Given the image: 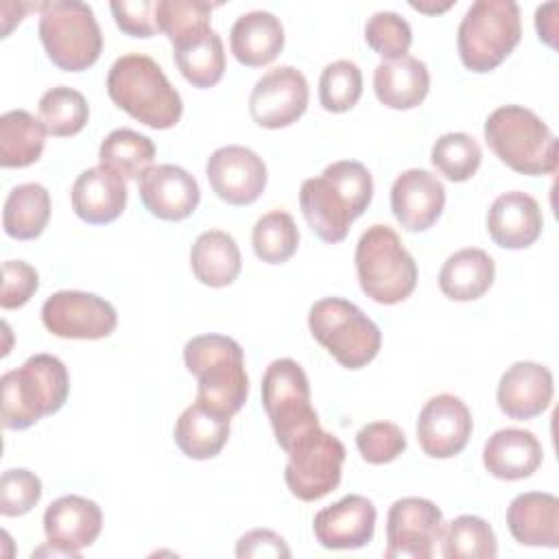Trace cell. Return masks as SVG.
<instances>
[{"instance_id": "cell-1", "label": "cell", "mask_w": 559, "mask_h": 559, "mask_svg": "<svg viewBox=\"0 0 559 559\" xmlns=\"http://www.w3.org/2000/svg\"><path fill=\"white\" fill-rule=\"evenodd\" d=\"M373 197V179L365 164L341 159L321 177L306 179L299 188V207L308 227L323 242L345 240L352 223L365 214Z\"/></svg>"}, {"instance_id": "cell-2", "label": "cell", "mask_w": 559, "mask_h": 559, "mask_svg": "<svg viewBox=\"0 0 559 559\" xmlns=\"http://www.w3.org/2000/svg\"><path fill=\"white\" fill-rule=\"evenodd\" d=\"M107 94L116 107L151 129H170L179 122L183 103L164 70L146 55L131 52L114 61L107 74Z\"/></svg>"}, {"instance_id": "cell-3", "label": "cell", "mask_w": 559, "mask_h": 559, "mask_svg": "<svg viewBox=\"0 0 559 559\" xmlns=\"http://www.w3.org/2000/svg\"><path fill=\"white\" fill-rule=\"evenodd\" d=\"M186 369L197 378V402L234 417L247 402L249 378L242 347L223 334H201L183 347Z\"/></svg>"}, {"instance_id": "cell-4", "label": "cell", "mask_w": 559, "mask_h": 559, "mask_svg": "<svg viewBox=\"0 0 559 559\" xmlns=\"http://www.w3.org/2000/svg\"><path fill=\"white\" fill-rule=\"evenodd\" d=\"M0 389L2 426L7 430H26L66 404L70 376L57 356L35 354L22 367L7 371Z\"/></svg>"}, {"instance_id": "cell-5", "label": "cell", "mask_w": 559, "mask_h": 559, "mask_svg": "<svg viewBox=\"0 0 559 559\" xmlns=\"http://www.w3.org/2000/svg\"><path fill=\"white\" fill-rule=\"evenodd\" d=\"M485 142L496 157L522 175L557 170V138L550 127L522 105H502L485 120Z\"/></svg>"}, {"instance_id": "cell-6", "label": "cell", "mask_w": 559, "mask_h": 559, "mask_svg": "<svg viewBox=\"0 0 559 559\" xmlns=\"http://www.w3.org/2000/svg\"><path fill=\"white\" fill-rule=\"evenodd\" d=\"M354 262L360 290L376 304H400L417 286V264L389 225H371L362 231Z\"/></svg>"}, {"instance_id": "cell-7", "label": "cell", "mask_w": 559, "mask_h": 559, "mask_svg": "<svg viewBox=\"0 0 559 559\" xmlns=\"http://www.w3.org/2000/svg\"><path fill=\"white\" fill-rule=\"evenodd\" d=\"M520 7L513 0H478L456 31L461 63L472 72L496 70L520 44Z\"/></svg>"}, {"instance_id": "cell-8", "label": "cell", "mask_w": 559, "mask_h": 559, "mask_svg": "<svg viewBox=\"0 0 559 559\" xmlns=\"http://www.w3.org/2000/svg\"><path fill=\"white\" fill-rule=\"evenodd\" d=\"M39 39L46 57L63 72L92 68L103 52V33L90 4L79 0L41 2Z\"/></svg>"}, {"instance_id": "cell-9", "label": "cell", "mask_w": 559, "mask_h": 559, "mask_svg": "<svg viewBox=\"0 0 559 559\" xmlns=\"http://www.w3.org/2000/svg\"><path fill=\"white\" fill-rule=\"evenodd\" d=\"M310 334L345 369L369 365L382 345L378 325L352 301L325 297L312 304L308 312Z\"/></svg>"}, {"instance_id": "cell-10", "label": "cell", "mask_w": 559, "mask_h": 559, "mask_svg": "<svg viewBox=\"0 0 559 559\" xmlns=\"http://www.w3.org/2000/svg\"><path fill=\"white\" fill-rule=\"evenodd\" d=\"M260 391L275 441L284 452L306 432L319 428V417L310 404L308 376L297 360H273L262 376Z\"/></svg>"}, {"instance_id": "cell-11", "label": "cell", "mask_w": 559, "mask_h": 559, "mask_svg": "<svg viewBox=\"0 0 559 559\" xmlns=\"http://www.w3.org/2000/svg\"><path fill=\"white\" fill-rule=\"evenodd\" d=\"M284 480L290 493L304 502H314L334 491L341 483L345 445L332 432L319 428L306 432L288 450Z\"/></svg>"}, {"instance_id": "cell-12", "label": "cell", "mask_w": 559, "mask_h": 559, "mask_svg": "<svg viewBox=\"0 0 559 559\" xmlns=\"http://www.w3.org/2000/svg\"><path fill=\"white\" fill-rule=\"evenodd\" d=\"M41 323L59 338L96 341L116 330L118 314L107 299L94 293L59 290L44 301Z\"/></svg>"}, {"instance_id": "cell-13", "label": "cell", "mask_w": 559, "mask_h": 559, "mask_svg": "<svg viewBox=\"0 0 559 559\" xmlns=\"http://www.w3.org/2000/svg\"><path fill=\"white\" fill-rule=\"evenodd\" d=\"M443 533L441 509L426 498H400L386 513V559H430Z\"/></svg>"}, {"instance_id": "cell-14", "label": "cell", "mask_w": 559, "mask_h": 559, "mask_svg": "<svg viewBox=\"0 0 559 559\" xmlns=\"http://www.w3.org/2000/svg\"><path fill=\"white\" fill-rule=\"evenodd\" d=\"M308 98L306 76L293 66H277L255 81L249 114L264 129H284L304 116Z\"/></svg>"}, {"instance_id": "cell-15", "label": "cell", "mask_w": 559, "mask_h": 559, "mask_svg": "<svg viewBox=\"0 0 559 559\" xmlns=\"http://www.w3.org/2000/svg\"><path fill=\"white\" fill-rule=\"evenodd\" d=\"M205 177L214 194L229 205H251L266 188V166L247 146L216 148L205 164Z\"/></svg>"}, {"instance_id": "cell-16", "label": "cell", "mask_w": 559, "mask_h": 559, "mask_svg": "<svg viewBox=\"0 0 559 559\" xmlns=\"http://www.w3.org/2000/svg\"><path fill=\"white\" fill-rule=\"evenodd\" d=\"M472 413L452 393L430 397L417 419V441L430 459H452L463 452L472 437Z\"/></svg>"}, {"instance_id": "cell-17", "label": "cell", "mask_w": 559, "mask_h": 559, "mask_svg": "<svg viewBox=\"0 0 559 559\" xmlns=\"http://www.w3.org/2000/svg\"><path fill=\"white\" fill-rule=\"evenodd\" d=\"M138 194L142 205L162 221H183L201 201L197 179L175 164L151 166L138 179Z\"/></svg>"}, {"instance_id": "cell-18", "label": "cell", "mask_w": 559, "mask_h": 559, "mask_svg": "<svg viewBox=\"0 0 559 559\" xmlns=\"http://www.w3.org/2000/svg\"><path fill=\"white\" fill-rule=\"evenodd\" d=\"M103 528V511L94 500L83 496H61L44 513L46 542L59 548L66 557L79 552L96 542Z\"/></svg>"}, {"instance_id": "cell-19", "label": "cell", "mask_w": 559, "mask_h": 559, "mask_svg": "<svg viewBox=\"0 0 559 559\" xmlns=\"http://www.w3.org/2000/svg\"><path fill=\"white\" fill-rule=\"evenodd\" d=\"M376 507L369 498L349 493L314 515L312 531L328 550H354L373 539Z\"/></svg>"}, {"instance_id": "cell-20", "label": "cell", "mask_w": 559, "mask_h": 559, "mask_svg": "<svg viewBox=\"0 0 559 559\" xmlns=\"http://www.w3.org/2000/svg\"><path fill=\"white\" fill-rule=\"evenodd\" d=\"M445 205V188L437 175L408 168L391 186V212L408 231H426L437 223Z\"/></svg>"}, {"instance_id": "cell-21", "label": "cell", "mask_w": 559, "mask_h": 559, "mask_svg": "<svg viewBox=\"0 0 559 559\" xmlns=\"http://www.w3.org/2000/svg\"><path fill=\"white\" fill-rule=\"evenodd\" d=\"M552 373L548 367L531 360H520L507 367L498 382L500 411L518 421L542 415L552 400Z\"/></svg>"}, {"instance_id": "cell-22", "label": "cell", "mask_w": 559, "mask_h": 559, "mask_svg": "<svg viewBox=\"0 0 559 559\" xmlns=\"http://www.w3.org/2000/svg\"><path fill=\"white\" fill-rule=\"evenodd\" d=\"M544 216L539 203L520 190L500 194L487 212L489 238L502 249H526L539 236Z\"/></svg>"}, {"instance_id": "cell-23", "label": "cell", "mask_w": 559, "mask_h": 559, "mask_svg": "<svg viewBox=\"0 0 559 559\" xmlns=\"http://www.w3.org/2000/svg\"><path fill=\"white\" fill-rule=\"evenodd\" d=\"M72 210L90 225H107L116 221L127 205L124 179L103 166L83 170L72 183Z\"/></svg>"}, {"instance_id": "cell-24", "label": "cell", "mask_w": 559, "mask_h": 559, "mask_svg": "<svg viewBox=\"0 0 559 559\" xmlns=\"http://www.w3.org/2000/svg\"><path fill=\"white\" fill-rule=\"evenodd\" d=\"M507 526L522 546H559V498L546 491H526L507 507Z\"/></svg>"}, {"instance_id": "cell-25", "label": "cell", "mask_w": 559, "mask_h": 559, "mask_svg": "<svg viewBox=\"0 0 559 559\" xmlns=\"http://www.w3.org/2000/svg\"><path fill=\"white\" fill-rule=\"evenodd\" d=\"M544 450L531 430L502 428L483 448L485 469L500 480H522L537 472Z\"/></svg>"}, {"instance_id": "cell-26", "label": "cell", "mask_w": 559, "mask_h": 559, "mask_svg": "<svg viewBox=\"0 0 559 559\" xmlns=\"http://www.w3.org/2000/svg\"><path fill=\"white\" fill-rule=\"evenodd\" d=\"M430 90L428 66L417 57L380 61L373 70L376 98L389 109H413L424 103Z\"/></svg>"}, {"instance_id": "cell-27", "label": "cell", "mask_w": 559, "mask_h": 559, "mask_svg": "<svg viewBox=\"0 0 559 559\" xmlns=\"http://www.w3.org/2000/svg\"><path fill=\"white\" fill-rule=\"evenodd\" d=\"M229 48L238 63L262 68L284 48V26L269 11L242 13L229 31Z\"/></svg>"}, {"instance_id": "cell-28", "label": "cell", "mask_w": 559, "mask_h": 559, "mask_svg": "<svg viewBox=\"0 0 559 559\" xmlns=\"http://www.w3.org/2000/svg\"><path fill=\"white\" fill-rule=\"evenodd\" d=\"M496 277L491 255L478 247L454 251L439 271V288L448 299L474 301L483 297Z\"/></svg>"}, {"instance_id": "cell-29", "label": "cell", "mask_w": 559, "mask_h": 559, "mask_svg": "<svg viewBox=\"0 0 559 559\" xmlns=\"http://www.w3.org/2000/svg\"><path fill=\"white\" fill-rule=\"evenodd\" d=\"M229 419L231 417L194 402L175 424V443L188 459H214L229 439Z\"/></svg>"}, {"instance_id": "cell-30", "label": "cell", "mask_w": 559, "mask_h": 559, "mask_svg": "<svg viewBox=\"0 0 559 559\" xmlns=\"http://www.w3.org/2000/svg\"><path fill=\"white\" fill-rule=\"evenodd\" d=\"M240 266V249L231 234L210 229L197 236L190 249V269L201 284L210 288L229 286L238 277Z\"/></svg>"}, {"instance_id": "cell-31", "label": "cell", "mask_w": 559, "mask_h": 559, "mask_svg": "<svg viewBox=\"0 0 559 559\" xmlns=\"http://www.w3.org/2000/svg\"><path fill=\"white\" fill-rule=\"evenodd\" d=\"M46 127L26 109L0 116V164L2 168H26L41 157Z\"/></svg>"}, {"instance_id": "cell-32", "label": "cell", "mask_w": 559, "mask_h": 559, "mask_svg": "<svg viewBox=\"0 0 559 559\" xmlns=\"http://www.w3.org/2000/svg\"><path fill=\"white\" fill-rule=\"evenodd\" d=\"M50 218V194L41 183H20L4 201L2 227L15 240H33L41 236Z\"/></svg>"}, {"instance_id": "cell-33", "label": "cell", "mask_w": 559, "mask_h": 559, "mask_svg": "<svg viewBox=\"0 0 559 559\" xmlns=\"http://www.w3.org/2000/svg\"><path fill=\"white\" fill-rule=\"evenodd\" d=\"M212 4L194 0H157V31L168 37L173 50L192 46L212 33Z\"/></svg>"}, {"instance_id": "cell-34", "label": "cell", "mask_w": 559, "mask_h": 559, "mask_svg": "<svg viewBox=\"0 0 559 559\" xmlns=\"http://www.w3.org/2000/svg\"><path fill=\"white\" fill-rule=\"evenodd\" d=\"M98 159L103 168L120 175L122 179H138L151 168L155 159V144L148 135L133 129H114L100 142Z\"/></svg>"}, {"instance_id": "cell-35", "label": "cell", "mask_w": 559, "mask_h": 559, "mask_svg": "<svg viewBox=\"0 0 559 559\" xmlns=\"http://www.w3.org/2000/svg\"><path fill=\"white\" fill-rule=\"evenodd\" d=\"M439 542L445 559H493L498 555L493 528L478 515H459L443 524Z\"/></svg>"}, {"instance_id": "cell-36", "label": "cell", "mask_w": 559, "mask_h": 559, "mask_svg": "<svg viewBox=\"0 0 559 559\" xmlns=\"http://www.w3.org/2000/svg\"><path fill=\"white\" fill-rule=\"evenodd\" d=\"M39 120L48 135L70 138L85 129L90 120V105L81 92L68 85H57L41 94Z\"/></svg>"}, {"instance_id": "cell-37", "label": "cell", "mask_w": 559, "mask_h": 559, "mask_svg": "<svg viewBox=\"0 0 559 559\" xmlns=\"http://www.w3.org/2000/svg\"><path fill=\"white\" fill-rule=\"evenodd\" d=\"M251 245L258 260L282 264L290 260L299 247V229L288 212L273 210L260 216L251 231Z\"/></svg>"}, {"instance_id": "cell-38", "label": "cell", "mask_w": 559, "mask_h": 559, "mask_svg": "<svg viewBox=\"0 0 559 559\" xmlns=\"http://www.w3.org/2000/svg\"><path fill=\"white\" fill-rule=\"evenodd\" d=\"M173 59L181 76L199 90L216 85L225 74V48L216 31L192 46L173 50Z\"/></svg>"}, {"instance_id": "cell-39", "label": "cell", "mask_w": 559, "mask_h": 559, "mask_svg": "<svg viewBox=\"0 0 559 559\" xmlns=\"http://www.w3.org/2000/svg\"><path fill=\"white\" fill-rule=\"evenodd\" d=\"M430 162L445 179L459 183L476 175L483 162V151L469 133L452 131L435 140L430 148Z\"/></svg>"}, {"instance_id": "cell-40", "label": "cell", "mask_w": 559, "mask_h": 559, "mask_svg": "<svg viewBox=\"0 0 559 559\" xmlns=\"http://www.w3.org/2000/svg\"><path fill=\"white\" fill-rule=\"evenodd\" d=\"M362 94V72L349 59L332 61L323 68L319 79V103L325 111H349Z\"/></svg>"}, {"instance_id": "cell-41", "label": "cell", "mask_w": 559, "mask_h": 559, "mask_svg": "<svg viewBox=\"0 0 559 559\" xmlns=\"http://www.w3.org/2000/svg\"><path fill=\"white\" fill-rule=\"evenodd\" d=\"M365 41L373 52L384 57V61H393L406 57L413 33L402 15L393 11H378L365 24Z\"/></svg>"}, {"instance_id": "cell-42", "label": "cell", "mask_w": 559, "mask_h": 559, "mask_svg": "<svg viewBox=\"0 0 559 559\" xmlns=\"http://www.w3.org/2000/svg\"><path fill=\"white\" fill-rule=\"evenodd\" d=\"M356 448L367 463L384 465L406 450V435L393 421H371L356 432Z\"/></svg>"}, {"instance_id": "cell-43", "label": "cell", "mask_w": 559, "mask_h": 559, "mask_svg": "<svg viewBox=\"0 0 559 559\" xmlns=\"http://www.w3.org/2000/svg\"><path fill=\"white\" fill-rule=\"evenodd\" d=\"M41 498V480L31 469H7L0 478V513L17 518L35 509Z\"/></svg>"}, {"instance_id": "cell-44", "label": "cell", "mask_w": 559, "mask_h": 559, "mask_svg": "<svg viewBox=\"0 0 559 559\" xmlns=\"http://www.w3.org/2000/svg\"><path fill=\"white\" fill-rule=\"evenodd\" d=\"M39 288L37 271L24 260H7L2 264L0 306L4 310L22 308Z\"/></svg>"}, {"instance_id": "cell-45", "label": "cell", "mask_w": 559, "mask_h": 559, "mask_svg": "<svg viewBox=\"0 0 559 559\" xmlns=\"http://www.w3.org/2000/svg\"><path fill=\"white\" fill-rule=\"evenodd\" d=\"M155 7L157 0H116L109 4L111 15L116 20V26L131 37H142L148 39L157 31V20H155Z\"/></svg>"}, {"instance_id": "cell-46", "label": "cell", "mask_w": 559, "mask_h": 559, "mask_svg": "<svg viewBox=\"0 0 559 559\" xmlns=\"http://www.w3.org/2000/svg\"><path fill=\"white\" fill-rule=\"evenodd\" d=\"M236 557H290V548L284 537L269 528H253L245 533L236 544Z\"/></svg>"}, {"instance_id": "cell-47", "label": "cell", "mask_w": 559, "mask_h": 559, "mask_svg": "<svg viewBox=\"0 0 559 559\" xmlns=\"http://www.w3.org/2000/svg\"><path fill=\"white\" fill-rule=\"evenodd\" d=\"M557 9H559L557 2H548V4L537 7V11H535L537 35L550 48L557 46Z\"/></svg>"}, {"instance_id": "cell-48", "label": "cell", "mask_w": 559, "mask_h": 559, "mask_svg": "<svg viewBox=\"0 0 559 559\" xmlns=\"http://www.w3.org/2000/svg\"><path fill=\"white\" fill-rule=\"evenodd\" d=\"M411 7L413 9H417V11H421V13H441V11H448L450 7H452V2H445V4H437V7H428V4H424V2H411Z\"/></svg>"}]
</instances>
